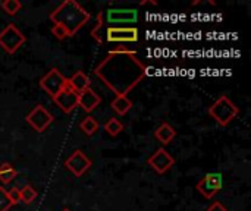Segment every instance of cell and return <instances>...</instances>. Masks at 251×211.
Returning a JSON list of instances; mask_svg holds the SVG:
<instances>
[{
  "label": "cell",
  "instance_id": "cell-1",
  "mask_svg": "<svg viewBox=\"0 0 251 211\" xmlns=\"http://www.w3.org/2000/svg\"><path fill=\"white\" fill-rule=\"evenodd\" d=\"M94 73L116 95H126L144 79L147 68L135 51L115 48L96 68Z\"/></svg>",
  "mask_w": 251,
  "mask_h": 211
},
{
  "label": "cell",
  "instance_id": "cell-2",
  "mask_svg": "<svg viewBox=\"0 0 251 211\" xmlns=\"http://www.w3.org/2000/svg\"><path fill=\"white\" fill-rule=\"evenodd\" d=\"M90 19V13L75 0H65L50 13V21L53 25L56 23L66 28L71 37L88 23Z\"/></svg>",
  "mask_w": 251,
  "mask_h": 211
},
{
  "label": "cell",
  "instance_id": "cell-3",
  "mask_svg": "<svg viewBox=\"0 0 251 211\" xmlns=\"http://www.w3.org/2000/svg\"><path fill=\"white\" fill-rule=\"evenodd\" d=\"M240 113L238 106L234 104L231 98L226 95L219 97L210 107H209V115L221 125V126H228Z\"/></svg>",
  "mask_w": 251,
  "mask_h": 211
},
{
  "label": "cell",
  "instance_id": "cell-4",
  "mask_svg": "<svg viewBox=\"0 0 251 211\" xmlns=\"http://www.w3.org/2000/svg\"><path fill=\"white\" fill-rule=\"evenodd\" d=\"M25 41H26V37L13 23H9L0 32V47L9 54L16 53Z\"/></svg>",
  "mask_w": 251,
  "mask_h": 211
},
{
  "label": "cell",
  "instance_id": "cell-5",
  "mask_svg": "<svg viewBox=\"0 0 251 211\" xmlns=\"http://www.w3.org/2000/svg\"><path fill=\"white\" fill-rule=\"evenodd\" d=\"M40 87L53 98L57 93L68 87V78L57 68H53L40 79Z\"/></svg>",
  "mask_w": 251,
  "mask_h": 211
},
{
  "label": "cell",
  "instance_id": "cell-6",
  "mask_svg": "<svg viewBox=\"0 0 251 211\" xmlns=\"http://www.w3.org/2000/svg\"><path fill=\"white\" fill-rule=\"evenodd\" d=\"M196 188L204 198L212 200L224 188V175L219 172H210L197 182Z\"/></svg>",
  "mask_w": 251,
  "mask_h": 211
},
{
  "label": "cell",
  "instance_id": "cell-7",
  "mask_svg": "<svg viewBox=\"0 0 251 211\" xmlns=\"http://www.w3.org/2000/svg\"><path fill=\"white\" fill-rule=\"evenodd\" d=\"M53 115L41 104L35 106L25 117V122L35 131V132H44L51 123H53Z\"/></svg>",
  "mask_w": 251,
  "mask_h": 211
},
{
  "label": "cell",
  "instance_id": "cell-8",
  "mask_svg": "<svg viewBox=\"0 0 251 211\" xmlns=\"http://www.w3.org/2000/svg\"><path fill=\"white\" fill-rule=\"evenodd\" d=\"M140 32L135 26H107L106 40L109 43H137Z\"/></svg>",
  "mask_w": 251,
  "mask_h": 211
},
{
  "label": "cell",
  "instance_id": "cell-9",
  "mask_svg": "<svg viewBox=\"0 0 251 211\" xmlns=\"http://www.w3.org/2000/svg\"><path fill=\"white\" fill-rule=\"evenodd\" d=\"M103 21L109 26H122L124 23H135L138 21V10L135 9H109Z\"/></svg>",
  "mask_w": 251,
  "mask_h": 211
},
{
  "label": "cell",
  "instance_id": "cell-10",
  "mask_svg": "<svg viewBox=\"0 0 251 211\" xmlns=\"http://www.w3.org/2000/svg\"><path fill=\"white\" fill-rule=\"evenodd\" d=\"M91 166L93 162L81 150H75L65 162V167L76 178H81L84 173H87L91 169Z\"/></svg>",
  "mask_w": 251,
  "mask_h": 211
},
{
  "label": "cell",
  "instance_id": "cell-11",
  "mask_svg": "<svg viewBox=\"0 0 251 211\" xmlns=\"http://www.w3.org/2000/svg\"><path fill=\"white\" fill-rule=\"evenodd\" d=\"M147 163L150 164V167L159 173V175H163L166 173L174 164H175V159L162 147V148H157L147 160Z\"/></svg>",
  "mask_w": 251,
  "mask_h": 211
},
{
  "label": "cell",
  "instance_id": "cell-12",
  "mask_svg": "<svg viewBox=\"0 0 251 211\" xmlns=\"http://www.w3.org/2000/svg\"><path fill=\"white\" fill-rule=\"evenodd\" d=\"M51 100L66 115H69L75 107H78V93L74 91L69 85L63 88L60 93H57Z\"/></svg>",
  "mask_w": 251,
  "mask_h": 211
},
{
  "label": "cell",
  "instance_id": "cell-13",
  "mask_svg": "<svg viewBox=\"0 0 251 211\" xmlns=\"http://www.w3.org/2000/svg\"><path fill=\"white\" fill-rule=\"evenodd\" d=\"M100 103H101V97L91 88H87L78 93V106L87 113H91L94 109H97Z\"/></svg>",
  "mask_w": 251,
  "mask_h": 211
},
{
  "label": "cell",
  "instance_id": "cell-14",
  "mask_svg": "<svg viewBox=\"0 0 251 211\" xmlns=\"http://www.w3.org/2000/svg\"><path fill=\"white\" fill-rule=\"evenodd\" d=\"M176 137V131L172 125L163 122L156 131H154V138L162 144V145H168L174 141V138Z\"/></svg>",
  "mask_w": 251,
  "mask_h": 211
},
{
  "label": "cell",
  "instance_id": "cell-15",
  "mask_svg": "<svg viewBox=\"0 0 251 211\" xmlns=\"http://www.w3.org/2000/svg\"><path fill=\"white\" fill-rule=\"evenodd\" d=\"M90 84H91L90 78L82 70H78L71 78H68V85L76 93H81V91L90 88Z\"/></svg>",
  "mask_w": 251,
  "mask_h": 211
},
{
  "label": "cell",
  "instance_id": "cell-16",
  "mask_svg": "<svg viewBox=\"0 0 251 211\" xmlns=\"http://www.w3.org/2000/svg\"><path fill=\"white\" fill-rule=\"evenodd\" d=\"M110 107L121 116H125L131 109H132V101L126 97V95H116Z\"/></svg>",
  "mask_w": 251,
  "mask_h": 211
},
{
  "label": "cell",
  "instance_id": "cell-17",
  "mask_svg": "<svg viewBox=\"0 0 251 211\" xmlns=\"http://www.w3.org/2000/svg\"><path fill=\"white\" fill-rule=\"evenodd\" d=\"M79 129L87 135L91 137L99 131V122L93 117V116H87L81 123H79Z\"/></svg>",
  "mask_w": 251,
  "mask_h": 211
},
{
  "label": "cell",
  "instance_id": "cell-18",
  "mask_svg": "<svg viewBox=\"0 0 251 211\" xmlns=\"http://www.w3.org/2000/svg\"><path fill=\"white\" fill-rule=\"evenodd\" d=\"M16 178V170L10 163H1L0 164V182L1 184H9Z\"/></svg>",
  "mask_w": 251,
  "mask_h": 211
},
{
  "label": "cell",
  "instance_id": "cell-19",
  "mask_svg": "<svg viewBox=\"0 0 251 211\" xmlns=\"http://www.w3.org/2000/svg\"><path fill=\"white\" fill-rule=\"evenodd\" d=\"M104 131H106V134H109L110 137H118V135L124 131V125H122L116 117H110V119L104 123Z\"/></svg>",
  "mask_w": 251,
  "mask_h": 211
},
{
  "label": "cell",
  "instance_id": "cell-20",
  "mask_svg": "<svg viewBox=\"0 0 251 211\" xmlns=\"http://www.w3.org/2000/svg\"><path fill=\"white\" fill-rule=\"evenodd\" d=\"M19 197L21 201L25 204H32L37 198V191L31 185H25L22 189H19Z\"/></svg>",
  "mask_w": 251,
  "mask_h": 211
},
{
  "label": "cell",
  "instance_id": "cell-21",
  "mask_svg": "<svg viewBox=\"0 0 251 211\" xmlns=\"http://www.w3.org/2000/svg\"><path fill=\"white\" fill-rule=\"evenodd\" d=\"M1 9L9 15V16H13L16 15L21 9H22V3L19 0H4L1 1Z\"/></svg>",
  "mask_w": 251,
  "mask_h": 211
},
{
  "label": "cell",
  "instance_id": "cell-22",
  "mask_svg": "<svg viewBox=\"0 0 251 211\" xmlns=\"http://www.w3.org/2000/svg\"><path fill=\"white\" fill-rule=\"evenodd\" d=\"M103 18H104L103 12H99V15H97V21H96V25H94V28L91 29V35H93V38H94V40H96L99 44H101V38H100V29H101V26H103V23H104Z\"/></svg>",
  "mask_w": 251,
  "mask_h": 211
},
{
  "label": "cell",
  "instance_id": "cell-23",
  "mask_svg": "<svg viewBox=\"0 0 251 211\" xmlns=\"http://www.w3.org/2000/svg\"><path fill=\"white\" fill-rule=\"evenodd\" d=\"M12 206L13 204H12L9 195H7V191L3 187H0V211H9V209Z\"/></svg>",
  "mask_w": 251,
  "mask_h": 211
},
{
  "label": "cell",
  "instance_id": "cell-24",
  "mask_svg": "<svg viewBox=\"0 0 251 211\" xmlns=\"http://www.w3.org/2000/svg\"><path fill=\"white\" fill-rule=\"evenodd\" d=\"M51 34H53L57 40H65V38L71 37L66 28H63L62 25H56V23L51 26Z\"/></svg>",
  "mask_w": 251,
  "mask_h": 211
},
{
  "label": "cell",
  "instance_id": "cell-25",
  "mask_svg": "<svg viewBox=\"0 0 251 211\" xmlns=\"http://www.w3.org/2000/svg\"><path fill=\"white\" fill-rule=\"evenodd\" d=\"M7 195H9V198H10V201H12V204L15 206V204H18L19 201H21V197H19V189H16V188H12V189H9L7 191Z\"/></svg>",
  "mask_w": 251,
  "mask_h": 211
},
{
  "label": "cell",
  "instance_id": "cell-26",
  "mask_svg": "<svg viewBox=\"0 0 251 211\" xmlns=\"http://www.w3.org/2000/svg\"><path fill=\"white\" fill-rule=\"evenodd\" d=\"M206 211H229L222 203H219V201H216V203H213L209 209Z\"/></svg>",
  "mask_w": 251,
  "mask_h": 211
},
{
  "label": "cell",
  "instance_id": "cell-27",
  "mask_svg": "<svg viewBox=\"0 0 251 211\" xmlns=\"http://www.w3.org/2000/svg\"><path fill=\"white\" fill-rule=\"evenodd\" d=\"M62 211H71V210H69V209H63V210H62Z\"/></svg>",
  "mask_w": 251,
  "mask_h": 211
}]
</instances>
